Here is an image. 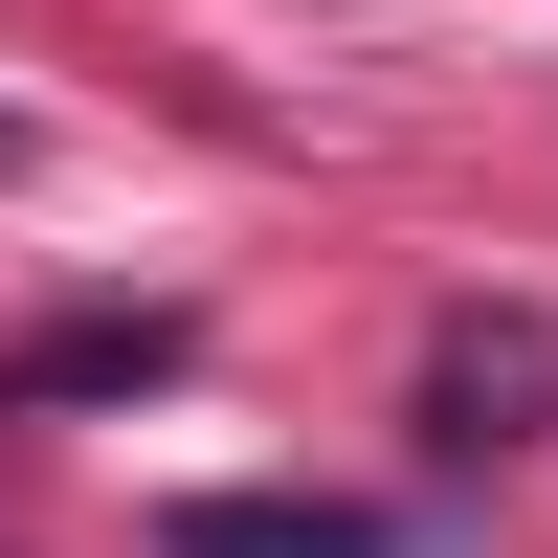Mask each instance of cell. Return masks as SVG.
<instances>
[{
  "instance_id": "obj_1",
  "label": "cell",
  "mask_w": 558,
  "mask_h": 558,
  "mask_svg": "<svg viewBox=\"0 0 558 558\" xmlns=\"http://www.w3.org/2000/svg\"><path fill=\"white\" fill-rule=\"evenodd\" d=\"M157 558H380V514H336V492H179Z\"/></svg>"
},
{
  "instance_id": "obj_2",
  "label": "cell",
  "mask_w": 558,
  "mask_h": 558,
  "mask_svg": "<svg viewBox=\"0 0 558 558\" xmlns=\"http://www.w3.org/2000/svg\"><path fill=\"white\" fill-rule=\"evenodd\" d=\"M0 179H23V112H0Z\"/></svg>"
}]
</instances>
